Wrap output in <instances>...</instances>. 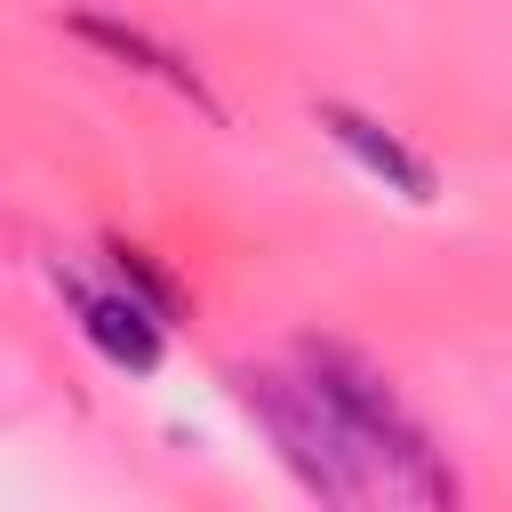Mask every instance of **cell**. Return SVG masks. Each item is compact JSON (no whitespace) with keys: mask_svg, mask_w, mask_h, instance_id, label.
I'll return each mask as SVG.
<instances>
[{"mask_svg":"<svg viewBox=\"0 0 512 512\" xmlns=\"http://www.w3.org/2000/svg\"><path fill=\"white\" fill-rule=\"evenodd\" d=\"M288 360H296V368L328 392V408L352 424V440H360V456H368V472H376V496H400V504H456V496H464L456 472H448V456H440V440L424 432V416L392 392V376H384L376 360H360V352L336 344V336H304Z\"/></svg>","mask_w":512,"mask_h":512,"instance_id":"obj_1","label":"cell"},{"mask_svg":"<svg viewBox=\"0 0 512 512\" xmlns=\"http://www.w3.org/2000/svg\"><path fill=\"white\" fill-rule=\"evenodd\" d=\"M232 400L256 416V432L272 440V456L288 464V480L320 504H368L376 496V472L352 440V424L328 408V392L296 368V360H264V368H232L224 376Z\"/></svg>","mask_w":512,"mask_h":512,"instance_id":"obj_2","label":"cell"},{"mask_svg":"<svg viewBox=\"0 0 512 512\" xmlns=\"http://www.w3.org/2000/svg\"><path fill=\"white\" fill-rule=\"evenodd\" d=\"M48 280H56V296H64V312H72V328L96 344V360H112V368H128V376H152L160 360H168V320L112 272V280H96V272H80V264H64V256H48Z\"/></svg>","mask_w":512,"mask_h":512,"instance_id":"obj_3","label":"cell"},{"mask_svg":"<svg viewBox=\"0 0 512 512\" xmlns=\"http://www.w3.org/2000/svg\"><path fill=\"white\" fill-rule=\"evenodd\" d=\"M312 120H320V136L368 176V184H384V192H400L408 208H424L432 192H440V168L400 136V128H384L376 112H360V104H344V96H320L312 104Z\"/></svg>","mask_w":512,"mask_h":512,"instance_id":"obj_4","label":"cell"},{"mask_svg":"<svg viewBox=\"0 0 512 512\" xmlns=\"http://www.w3.org/2000/svg\"><path fill=\"white\" fill-rule=\"evenodd\" d=\"M64 32L72 40H88L104 64H120V72H144V80H160L176 104H192V112H208L216 128H224V96L208 88V72L192 64V56H176L168 40H152L144 24H120V16H96V8H72L64 16Z\"/></svg>","mask_w":512,"mask_h":512,"instance_id":"obj_5","label":"cell"},{"mask_svg":"<svg viewBox=\"0 0 512 512\" xmlns=\"http://www.w3.org/2000/svg\"><path fill=\"white\" fill-rule=\"evenodd\" d=\"M104 256H112V272H120V280H128V288H136V296H144V304H152V312H160V320L176 328V312H184L176 280H168V272H160V264H152V256H144L136 240H104Z\"/></svg>","mask_w":512,"mask_h":512,"instance_id":"obj_6","label":"cell"}]
</instances>
